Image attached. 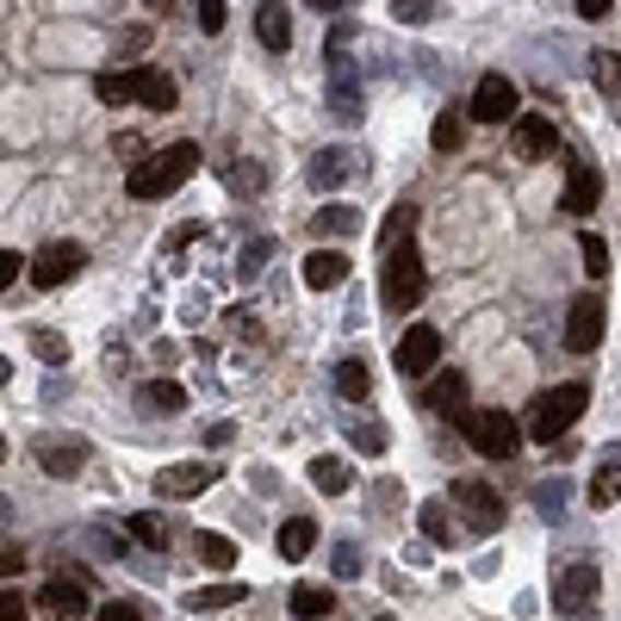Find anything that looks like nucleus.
Here are the masks:
<instances>
[{
	"mask_svg": "<svg viewBox=\"0 0 621 621\" xmlns=\"http://www.w3.org/2000/svg\"><path fill=\"white\" fill-rule=\"evenodd\" d=\"M578 255H584V273H590V280H602V273H609V243H602L597 231L578 236Z\"/></svg>",
	"mask_w": 621,
	"mask_h": 621,
	"instance_id": "72a5a7b5",
	"label": "nucleus"
},
{
	"mask_svg": "<svg viewBox=\"0 0 621 621\" xmlns=\"http://www.w3.org/2000/svg\"><path fill=\"white\" fill-rule=\"evenodd\" d=\"M342 280H349V255L342 249H310L305 255V286L310 292H336Z\"/></svg>",
	"mask_w": 621,
	"mask_h": 621,
	"instance_id": "a211bd4d",
	"label": "nucleus"
},
{
	"mask_svg": "<svg viewBox=\"0 0 621 621\" xmlns=\"http://www.w3.org/2000/svg\"><path fill=\"white\" fill-rule=\"evenodd\" d=\"M231 435H236L231 423H212V429H206V447H224V442H231Z\"/></svg>",
	"mask_w": 621,
	"mask_h": 621,
	"instance_id": "864d4df0",
	"label": "nucleus"
},
{
	"mask_svg": "<svg viewBox=\"0 0 621 621\" xmlns=\"http://www.w3.org/2000/svg\"><path fill=\"white\" fill-rule=\"evenodd\" d=\"M391 13H398L405 25H429V20H435V7H429V0H398Z\"/></svg>",
	"mask_w": 621,
	"mask_h": 621,
	"instance_id": "37998d69",
	"label": "nucleus"
},
{
	"mask_svg": "<svg viewBox=\"0 0 621 621\" xmlns=\"http://www.w3.org/2000/svg\"><path fill=\"white\" fill-rule=\"evenodd\" d=\"M310 485L324 491V497H342V491L354 485V466L336 460V454H317V460H310Z\"/></svg>",
	"mask_w": 621,
	"mask_h": 621,
	"instance_id": "aec40b11",
	"label": "nucleus"
},
{
	"mask_svg": "<svg viewBox=\"0 0 621 621\" xmlns=\"http://www.w3.org/2000/svg\"><path fill=\"white\" fill-rule=\"evenodd\" d=\"M379 621H391V616H379Z\"/></svg>",
	"mask_w": 621,
	"mask_h": 621,
	"instance_id": "4d7b16f0",
	"label": "nucleus"
},
{
	"mask_svg": "<svg viewBox=\"0 0 621 621\" xmlns=\"http://www.w3.org/2000/svg\"><path fill=\"white\" fill-rule=\"evenodd\" d=\"M231 187H236V194H261V187H268V168L243 155V162H231Z\"/></svg>",
	"mask_w": 621,
	"mask_h": 621,
	"instance_id": "4c0bfd02",
	"label": "nucleus"
},
{
	"mask_svg": "<svg viewBox=\"0 0 621 621\" xmlns=\"http://www.w3.org/2000/svg\"><path fill=\"white\" fill-rule=\"evenodd\" d=\"M7 379H13V367H7V354H0V391H7Z\"/></svg>",
	"mask_w": 621,
	"mask_h": 621,
	"instance_id": "5fc2aeb1",
	"label": "nucleus"
},
{
	"mask_svg": "<svg viewBox=\"0 0 621 621\" xmlns=\"http://www.w3.org/2000/svg\"><path fill=\"white\" fill-rule=\"evenodd\" d=\"M310 547H317V523H310V516H292V523L280 528V553H286V560H305Z\"/></svg>",
	"mask_w": 621,
	"mask_h": 621,
	"instance_id": "cd10ccee",
	"label": "nucleus"
},
{
	"mask_svg": "<svg viewBox=\"0 0 621 621\" xmlns=\"http://www.w3.org/2000/svg\"><path fill=\"white\" fill-rule=\"evenodd\" d=\"M584 405H590V386H578V379H565V386H547L541 398L528 405V435L553 447V442L565 435V429H572V423L584 417Z\"/></svg>",
	"mask_w": 621,
	"mask_h": 621,
	"instance_id": "f03ea898",
	"label": "nucleus"
},
{
	"mask_svg": "<svg viewBox=\"0 0 621 621\" xmlns=\"http://www.w3.org/2000/svg\"><path fill=\"white\" fill-rule=\"evenodd\" d=\"M535 504H541V516H560V504H565V485H553V479H547V485H535Z\"/></svg>",
	"mask_w": 621,
	"mask_h": 621,
	"instance_id": "a18cd8bd",
	"label": "nucleus"
},
{
	"mask_svg": "<svg viewBox=\"0 0 621 621\" xmlns=\"http://www.w3.org/2000/svg\"><path fill=\"white\" fill-rule=\"evenodd\" d=\"M131 535H137V541H143V547H155V553L168 547V528L155 523V516H131Z\"/></svg>",
	"mask_w": 621,
	"mask_h": 621,
	"instance_id": "ea45409f",
	"label": "nucleus"
},
{
	"mask_svg": "<svg viewBox=\"0 0 621 621\" xmlns=\"http://www.w3.org/2000/svg\"><path fill=\"white\" fill-rule=\"evenodd\" d=\"M602 590V565L597 560H572L553 572V609L572 621H590V602H597Z\"/></svg>",
	"mask_w": 621,
	"mask_h": 621,
	"instance_id": "39448f33",
	"label": "nucleus"
},
{
	"mask_svg": "<svg viewBox=\"0 0 621 621\" xmlns=\"http://www.w3.org/2000/svg\"><path fill=\"white\" fill-rule=\"evenodd\" d=\"M194 175H199V143H168L162 155L137 162L131 175H125V194H131V199H168L175 187H187Z\"/></svg>",
	"mask_w": 621,
	"mask_h": 621,
	"instance_id": "f257e3e1",
	"label": "nucleus"
},
{
	"mask_svg": "<svg viewBox=\"0 0 621 621\" xmlns=\"http://www.w3.org/2000/svg\"><path fill=\"white\" fill-rule=\"evenodd\" d=\"M398 373L405 379H435V361H442V330H429V324H410L405 336H398Z\"/></svg>",
	"mask_w": 621,
	"mask_h": 621,
	"instance_id": "6e6552de",
	"label": "nucleus"
},
{
	"mask_svg": "<svg viewBox=\"0 0 621 621\" xmlns=\"http://www.w3.org/2000/svg\"><path fill=\"white\" fill-rule=\"evenodd\" d=\"M99 621H143V609H137V602H106V609H99Z\"/></svg>",
	"mask_w": 621,
	"mask_h": 621,
	"instance_id": "de8ad7c7",
	"label": "nucleus"
},
{
	"mask_svg": "<svg viewBox=\"0 0 621 621\" xmlns=\"http://www.w3.org/2000/svg\"><path fill=\"white\" fill-rule=\"evenodd\" d=\"M621 497V447H602L597 472H590V509H609Z\"/></svg>",
	"mask_w": 621,
	"mask_h": 621,
	"instance_id": "6ab92c4d",
	"label": "nucleus"
},
{
	"mask_svg": "<svg viewBox=\"0 0 621 621\" xmlns=\"http://www.w3.org/2000/svg\"><path fill=\"white\" fill-rule=\"evenodd\" d=\"M590 75H597L602 94H616L621 87V50H597V57H590Z\"/></svg>",
	"mask_w": 621,
	"mask_h": 621,
	"instance_id": "e433bc0d",
	"label": "nucleus"
},
{
	"mask_svg": "<svg viewBox=\"0 0 621 621\" xmlns=\"http://www.w3.org/2000/svg\"><path fill=\"white\" fill-rule=\"evenodd\" d=\"M597 199H602V175L590 168V162H565V199H560V212L584 218V212H597Z\"/></svg>",
	"mask_w": 621,
	"mask_h": 621,
	"instance_id": "dca6fc26",
	"label": "nucleus"
},
{
	"mask_svg": "<svg viewBox=\"0 0 621 621\" xmlns=\"http://www.w3.org/2000/svg\"><path fill=\"white\" fill-rule=\"evenodd\" d=\"M361 175V150H349V143H330V150H317L305 162V180L317 187V194H330V187H342V180Z\"/></svg>",
	"mask_w": 621,
	"mask_h": 621,
	"instance_id": "9b49d317",
	"label": "nucleus"
},
{
	"mask_svg": "<svg viewBox=\"0 0 621 621\" xmlns=\"http://www.w3.org/2000/svg\"><path fill=\"white\" fill-rule=\"evenodd\" d=\"M429 143L442 155H454L466 143V118H460V106H447V113H435V131H429Z\"/></svg>",
	"mask_w": 621,
	"mask_h": 621,
	"instance_id": "bb28decb",
	"label": "nucleus"
},
{
	"mask_svg": "<svg viewBox=\"0 0 621 621\" xmlns=\"http://www.w3.org/2000/svg\"><path fill=\"white\" fill-rule=\"evenodd\" d=\"M94 94L106 99V106H125V99H137V81H131V69H106V75H94Z\"/></svg>",
	"mask_w": 621,
	"mask_h": 621,
	"instance_id": "c756f323",
	"label": "nucleus"
},
{
	"mask_svg": "<svg viewBox=\"0 0 621 621\" xmlns=\"http://www.w3.org/2000/svg\"><path fill=\"white\" fill-rule=\"evenodd\" d=\"M0 621H32V602L20 590H0Z\"/></svg>",
	"mask_w": 621,
	"mask_h": 621,
	"instance_id": "c03bdc74",
	"label": "nucleus"
},
{
	"mask_svg": "<svg viewBox=\"0 0 621 621\" xmlns=\"http://www.w3.org/2000/svg\"><path fill=\"white\" fill-rule=\"evenodd\" d=\"M25 572V547H0V578H20Z\"/></svg>",
	"mask_w": 621,
	"mask_h": 621,
	"instance_id": "09e8293b",
	"label": "nucleus"
},
{
	"mask_svg": "<svg viewBox=\"0 0 621 621\" xmlns=\"http://www.w3.org/2000/svg\"><path fill=\"white\" fill-rule=\"evenodd\" d=\"M354 447H361V454H386V429L379 423H354Z\"/></svg>",
	"mask_w": 621,
	"mask_h": 621,
	"instance_id": "a19ab883",
	"label": "nucleus"
},
{
	"mask_svg": "<svg viewBox=\"0 0 621 621\" xmlns=\"http://www.w3.org/2000/svg\"><path fill=\"white\" fill-rule=\"evenodd\" d=\"M143 398V410H162V417H175V410H187V391L175 386V379H150V386L137 391Z\"/></svg>",
	"mask_w": 621,
	"mask_h": 621,
	"instance_id": "a878e982",
	"label": "nucleus"
},
{
	"mask_svg": "<svg viewBox=\"0 0 621 621\" xmlns=\"http://www.w3.org/2000/svg\"><path fill=\"white\" fill-rule=\"evenodd\" d=\"M410 224H417V206H410V199H398V206H391V218H386V231H379V249H398V243H405V231Z\"/></svg>",
	"mask_w": 621,
	"mask_h": 621,
	"instance_id": "2f4dec72",
	"label": "nucleus"
},
{
	"mask_svg": "<svg viewBox=\"0 0 621 621\" xmlns=\"http://www.w3.org/2000/svg\"><path fill=\"white\" fill-rule=\"evenodd\" d=\"M602 324H609V310H602L597 292H578L572 310H565V349L572 354H590L602 342Z\"/></svg>",
	"mask_w": 621,
	"mask_h": 621,
	"instance_id": "1a4fd4ad",
	"label": "nucleus"
},
{
	"mask_svg": "<svg viewBox=\"0 0 621 621\" xmlns=\"http://www.w3.org/2000/svg\"><path fill=\"white\" fill-rule=\"evenodd\" d=\"M243 597H249L243 584H212V590H194L187 609H194V616H212V609H231V602H243Z\"/></svg>",
	"mask_w": 621,
	"mask_h": 621,
	"instance_id": "c85d7f7f",
	"label": "nucleus"
},
{
	"mask_svg": "<svg viewBox=\"0 0 621 621\" xmlns=\"http://www.w3.org/2000/svg\"><path fill=\"white\" fill-rule=\"evenodd\" d=\"M268 255H273L268 236H261V243H249V249H243V261H236V280H255V273L268 268Z\"/></svg>",
	"mask_w": 621,
	"mask_h": 621,
	"instance_id": "58836bf2",
	"label": "nucleus"
},
{
	"mask_svg": "<svg viewBox=\"0 0 621 621\" xmlns=\"http://www.w3.org/2000/svg\"><path fill=\"white\" fill-rule=\"evenodd\" d=\"M336 386H342V398H367V391H373L367 361H342V367H336Z\"/></svg>",
	"mask_w": 621,
	"mask_h": 621,
	"instance_id": "473e14b6",
	"label": "nucleus"
},
{
	"mask_svg": "<svg viewBox=\"0 0 621 621\" xmlns=\"http://www.w3.org/2000/svg\"><path fill=\"white\" fill-rule=\"evenodd\" d=\"M460 435L479 447L485 460H516V447H523V423H516L509 410H466Z\"/></svg>",
	"mask_w": 621,
	"mask_h": 621,
	"instance_id": "7ed1b4c3",
	"label": "nucleus"
},
{
	"mask_svg": "<svg viewBox=\"0 0 621 621\" xmlns=\"http://www.w3.org/2000/svg\"><path fill=\"white\" fill-rule=\"evenodd\" d=\"M255 38L268 44V50H286L292 44V13L286 7H261V13H255Z\"/></svg>",
	"mask_w": 621,
	"mask_h": 621,
	"instance_id": "5701e85b",
	"label": "nucleus"
},
{
	"mask_svg": "<svg viewBox=\"0 0 621 621\" xmlns=\"http://www.w3.org/2000/svg\"><path fill=\"white\" fill-rule=\"evenodd\" d=\"M454 497H460V523L472 528V535H497V528H504V497H497L491 485L466 479V485L454 491Z\"/></svg>",
	"mask_w": 621,
	"mask_h": 621,
	"instance_id": "9d476101",
	"label": "nucleus"
},
{
	"mask_svg": "<svg viewBox=\"0 0 621 621\" xmlns=\"http://www.w3.org/2000/svg\"><path fill=\"white\" fill-rule=\"evenodd\" d=\"M330 99H336V118H361V94H354V75H349L342 57H336V69H330Z\"/></svg>",
	"mask_w": 621,
	"mask_h": 621,
	"instance_id": "393cba45",
	"label": "nucleus"
},
{
	"mask_svg": "<svg viewBox=\"0 0 621 621\" xmlns=\"http://www.w3.org/2000/svg\"><path fill=\"white\" fill-rule=\"evenodd\" d=\"M224 13H231L224 0H206V7H199V32H206V38H218V32H224Z\"/></svg>",
	"mask_w": 621,
	"mask_h": 621,
	"instance_id": "79ce46f5",
	"label": "nucleus"
},
{
	"mask_svg": "<svg viewBox=\"0 0 621 621\" xmlns=\"http://www.w3.org/2000/svg\"><path fill=\"white\" fill-rule=\"evenodd\" d=\"M38 466L50 479H81V466H87V442L81 435H44L38 442Z\"/></svg>",
	"mask_w": 621,
	"mask_h": 621,
	"instance_id": "4468645a",
	"label": "nucleus"
},
{
	"mask_svg": "<svg viewBox=\"0 0 621 621\" xmlns=\"http://www.w3.org/2000/svg\"><path fill=\"white\" fill-rule=\"evenodd\" d=\"M330 609H336L330 584H298V590H292V616H298V621H324Z\"/></svg>",
	"mask_w": 621,
	"mask_h": 621,
	"instance_id": "412c9836",
	"label": "nucleus"
},
{
	"mask_svg": "<svg viewBox=\"0 0 621 621\" xmlns=\"http://www.w3.org/2000/svg\"><path fill=\"white\" fill-rule=\"evenodd\" d=\"M609 13H616L609 0H578V20H609Z\"/></svg>",
	"mask_w": 621,
	"mask_h": 621,
	"instance_id": "3c124183",
	"label": "nucleus"
},
{
	"mask_svg": "<svg viewBox=\"0 0 621 621\" xmlns=\"http://www.w3.org/2000/svg\"><path fill=\"white\" fill-rule=\"evenodd\" d=\"M218 479V460H180L155 472V497H199Z\"/></svg>",
	"mask_w": 621,
	"mask_h": 621,
	"instance_id": "ddd939ff",
	"label": "nucleus"
},
{
	"mask_svg": "<svg viewBox=\"0 0 621 621\" xmlns=\"http://www.w3.org/2000/svg\"><path fill=\"white\" fill-rule=\"evenodd\" d=\"M553 150H560L553 118H541V113L516 118V131H509V162H541V155H553Z\"/></svg>",
	"mask_w": 621,
	"mask_h": 621,
	"instance_id": "f8f14e48",
	"label": "nucleus"
},
{
	"mask_svg": "<svg viewBox=\"0 0 621 621\" xmlns=\"http://www.w3.org/2000/svg\"><path fill=\"white\" fill-rule=\"evenodd\" d=\"M32 609H38L44 621H81V616H87V590H81L75 578H50Z\"/></svg>",
	"mask_w": 621,
	"mask_h": 621,
	"instance_id": "2eb2a0df",
	"label": "nucleus"
},
{
	"mask_svg": "<svg viewBox=\"0 0 621 621\" xmlns=\"http://www.w3.org/2000/svg\"><path fill=\"white\" fill-rule=\"evenodd\" d=\"M194 553L212 565V572H231V565H236V541H231V535H212V528L194 535Z\"/></svg>",
	"mask_w": 621,
	"mask_h": 621,
	"instance_id": "b1692460",
	"label": "nucleus"
},
{
	"mask_svg": "<svg viewBox=\"0 0 621 621\" xmlns=\"http://www.w3.org/2000/svg\"><path fill=\"white\" fill-rule=\"evenodd\" d=\"M194 236H199V224H180V231L168 236V255H175V249H187V243H194Z\"/></svg>",
	"mask_w": 621,
	"mask_h": 621,
	"instance_id": "603ef678",
	"label": "nucleus"
},
{
	"mask_svg": "<svg viewBox=\"0 0 621 621\" xmlns=\"http://www.w3.org/2000/svg\"><path fill=\"white\" fill-rule=\"evenodd\" d=\"M466 113L479 118V125H509V118H523V94H516V81L509 75H479Z\"/></svg>",
	"mask_w": 621,
	"mask_h": 621,
	"instance_id": "0eeeda50",
	"label": "nucleus"
},
{
	"mask_svg": "<svg viewBox=\"0 0 621 621\" xmlns=\"http://www.w3.org/2000/svg\"><path fill=\"white\" fill-rule=\"evenodd\" d=\"M81 261H87V249L81 243H44L38 255H32V268H25V280L38 292H57V286H69L81 273Z\"/></svg>",
	"mask_w": 621,
	"mask_h": 621,
	"instance_id": "423d86ee",
	"label": "nucleus"
},
{
	"mask_svg": "<svg viewBox=\"0 0 621 621\" xmlns=\"http://www.w3.org/2000/svg\"><path fill=\"white\" fill-rule=\"evenodd\" d=\"M336 572H342V578H354V572H361V547H354V541L336 547Z\"/></svg>",
	"mask_w": 621,
	"mask_h": 621,
	"instance_id": "49530a36",
	"label": "nucleus"
},
{
	"mask_svg": "<svg viewBox=\"0 0 621 621\" xmlns=\"http://www.w3.org/2000/svg\"><path fill=\"white\" fill-rule=\"evenodd\" d=\"M310 224H317L324 236H349V231H361V218H354L349 206H324V212L310 218Z\"/></svg>",
	"mask_w": 621,
	"mask_h": 621,
	"instance_id": "f704fd0d",
	"label": "nucleus"
},
{
	"mask_svg": "<svg viewBox=\"0 0 621 621\" xmlns=\"http://www.w3.org/2000/svg\"><path fill=\"white\" fill-rule=\"evenodd\" d=\"M7 523H13V504H7V497H0V528H7Z\"/></svg>",
	"mask_w": 621,
	"mask_h": 621,
	"instance_id": "6e6d98bb",
	"label": "nucleus"
},
{
	"mask_svg": "<svg viewBox=\"0 0 621 621\" xmlns=\"http://www.w3.org/2000/svg\"><path fill=\"white\" fill-rule=\"evenodd\" d=\"M32 354H38L44 367H62V361H69V342H62L57 330H32Z\"/></svg>",
	"mask_w": 621,
	"mask_h": 621,
	"instance_id": "c9c22d12",
	"label": "nucleus"
},
{
	"mask_svg": "<svg viewBox=\"0 0 621 621\" xmlns=\"http://www.w3.org/2000/svg\"><path fill=\"white\" fill-rule=\"evenodd\" d=\"M423 405L435 410V417H460L466 410V373L460 367H435V379H429Z\"/></svg>",
	"mask_w": 621,
	"mask_h": 621,
	"instance_id": "f3484780",
	"label": "nucleus"
},
{
	"mask_svg": "<svg viewBox=\"0 0 621 621\" xmlns=\"http://www.w3.org/2000/svg\"><path fill=\"white\" fill-rule=\"evenodd\" d=\"M423 535H429V547H447V541H454V516H447L442 497H429V504H423Z\"/></svg>",
	"mask_w": 621,
	"mask_h": 621,
	"instance_id": "7c9ffc66",
	"label": "nucleus"
},
{
	"mask_svg": "<svg viewBox=\"0 0 621 621\" xmlns=\"http://www.w3.org/2000/svg\"><path fill=\"white\" fill-rule=\"evenodd\" d=\"M379 292H386V310H417L429 292V268L423 255L410 249V243H398V249L386 255V280H379Z\"/></svg>",
	"mask_w": 621,
	"mask_h": 621,
	"instance_id": "20e7f679",
	"label": "nucleus"
},
{
	"mask_svg": "<svg viewBox=\"0 0 621 621\" xmlns=\"http://www.w3.org/2000/svg\"><path fill=\"white\" fill-rule=\"evenodd\" d=\"M131 81H137V99H143L150 113H168V106H175V81H168V75H155V69H131Z\"/></svg>",
	"mask_w": 621,
	"mask_h": 621,
	"instance_id": "4be33fe9",
	"label": "nucleus"
},
{
	"mask_svg": "<svg viewBox=\"0 0 621 621\" xmlns=\"http://www.w3.org/2000/svg\"><path fill=\"white\" fill-rule=\"evenodd\" d=\"M20 273H25V261H20V255H13V249H0V292L13 286Z\"/></svg>",
	"mask_w": 621,
	"mask_h": 621,
	"instance_id": "8fccbe9b",
	"label": "nucleus"
}]
</instances>
